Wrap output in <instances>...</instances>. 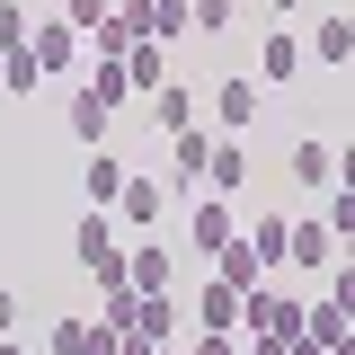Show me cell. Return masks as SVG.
Segmentation results:
<instances>
[{
  "label": "cell",
  "instance_id": "obj_33",
  "mask_svg": "<svg viewBox=\"0 0 355 355\" xmlns=\"http://www.w3.org/2000/svg\"><path fill=\"white\" fill-rule=\"evenodd\" d=\"M249 355H284V338H249Z\"/></svg>",
  "mask_w": 355,
  "mask_h": 355
},
{
  "label": "cell",
  "instance_id": "obj_26",
  "mask_svg": "<svg viewBox=\"0 0 355 355\" xmlns=\"http://www.w3.org/2000/svg\"><path fill=\"white\" fill-rule=\"evenodd\" d=\"M62 27H80V36H98V27H107V0H62Z\"/></svg>",
  "mask_w": 355,
  "mask_h": 355
},
{
  "label": "cell",
  "instance_id": "obj_30",
  "mask_svg": "<svg viewBox=\"0 0 355 355\" xmlns=\"http://www.w3.org/2000/svg\"><path fill=\"white\" fill-rule=\"evenodd\" d=\"M196 355H240V329H196Z\"/></svg>",
  "mask_w": 355,
  "mask_h": 355
},
{
  "label": "cell",
  "instance_id": "obj_23",
  "mask_svg": "<svg viewBox=\"0 0 355 355\" xmlns=\"http://www.w3.org/2000/svg\"><path fill=\"white\" fill-rule=\"evenodd\" d=\"M258 71H266V80H293V71H302V44H293V36H266L258 44Z\"/></svg>",
  "mask_w": 355,
  "mask_h": 355
},
{
  "label": "cell",
  "instance_id": "obj_21",
  "mask_svg": "<svg viewBox=\"0 0 355 355\" xmlns=\"http://www.w3.org/2000/svg\"><path fill=\"white\" fill-rule=\"evenodd\" d=\"M347 53H355V18H347V9H329V18H320V62L338 71Z\"/></svg>",
  "mask_w": 355,
  "mask_h": 355
},
{
  "label": "cell",
  "instance_id": "obj_9",
  "mask_svg": "<svg viewBox=\"0 0 355 355\" xmlns=\"http://www.w3.org/2000/svg\"><path fill=\"white\" fill-rule=\"evenodd\" d=\"M27 53H36V71H62V62L80 53V27H62V18H44V27H27Z\"/></svg>",
  "mask_w": 355,
  "mask_h": 355
},
{
  "label": "cell",
  "instance_id": "obj_17",
  "mask_svg": "<svg viewBox=\"0 0 355 355\" xmlns=\"http://www.w3.org/2000/svg\"><path fill=\"white\" fill-rule=\"evenodd\" d=\"M160 205H169V187H151V178H125V196H116L125 222H160Z\"/></svg>",
  "mask_w": 355,
  "mask_h": 355
},
{
  "label": "cell",
  "instance_id": "obj_12",
  "mask_svg": "<svg viewBox=\"0 0 355 355\" xmlns=\"http://www.w3.org/2000/svg\"><path fill=\"white\" fill-rule=\"evenodd\" d=\"M302 338H311L320 355H338V347H347V293H329L320 311H302Z\"/></svg>",
  "mask_w": 355,
  "mask_h": 355
},
{
  "label": "cell",
  "instance_id": "obj_25",
  "mask_svg": "<svg viewBox=\"0 0 355 355\" xmlns=\"http://www.w3.org/2000/svg\"><path fill=\"white\" fill-rule=\"evenodd\" d=\"M178 36H196L187 27V0H151V44H178Z\"/></svg>",
  "mask_w": 355,
  "mask_h": 355
},
{
  "label": "cell",
  "instance_id": "obj_13",
  "mask_svg": "<svg viewBox=\"0 0 355 355\" xmlns=\"http://www.w3.org/2000/svg\"><path fill=\"white\" fill-rule=\"evenodd\" d=\"M284 258H293V266L338 258V231H329V222H293V231H284Z\"/></svg>",
  "mask_w": 355,
  "mask_h": 355
},
{
  "label": "cell",
  "instance_id": "obj_36",
  "mask_svg": "<svg viewBox=\"0 0 355 355\" xmlns=\"http://www.w3.org/2000/svg\"><path fill=\"white\" fill-rule=\"evenodd\" d=\"M275 9H302V0H275Z\"/></svg>",
  "mask_w": 355,
  "mask_h": 355
},
{
  "label": "cell",
  "instance_id": "obj_24",
  "mask_svg": "<svg viewBox=\"0 0 355 355\" xmlns=\"http://www.w3.org/2000/svg\"><path fill=\"white\" fill-rule=\"evenodd\" d=\"M107 116H116V107H98V98H89V89H80V98H71V133H80L89 151H98V142H107Z\"/></svg>",
  "mask_w": 355,
  "mask_h": 355
},
{
  "label": "cell",
  "instance_id": "obj_35",
  "mask_svg": "<svg viewBox=\"0 0 355 355\" xmlns=\"http://www.w3.org/2000/svg\"><path fill=\"white\" fill-rule=\"evenodd\" d=\"M0 355H27V347H18V338H0Z\"/></svg>",
  "mask_w": 355,
  "mask_h": 355
},
{
  "label": "cell",
  "instance_id": "obj_20",
  "mask_svg": "<svg viewBox=\"0 0 355 355\" xmlns=\"http://www.w3.org/2000/svg\"><path fill=\"white\" fill-rule=\"evenodd\" d=\"M89 98H98V107H125L133 89H125V62H116V53H98V62H89Z\"/></svg>",
  "mask_w": 355,
  "mask_h": 355
},
{
  "label": "cell",
  "instance_id": "obj_22",
  "mask_svg": "<svg viewBox=\"0 0 355 355\" xmlns=\"http://www.w3.org/2000/svg\"><path fill=\"white\" fill-rule=\"evenodd\" d=\"M187 27H196V36H231L240 9H231V0H187Z\"/></svg>",
  "mask_w": 355,
  "mask_h": 355
},
{
  "label": "cell",
  "instance_id": "obj_32",
  "mask_svg": "<svg viewBox=\"0 0 355 355\" xmlns=\"http://www.w3.org/2000/svg\"><path fill=\"white\" fill-rule=\"evenodd\" d=\"M9 329H18V293L0 284V338H9Z\"/></svg>",
  "mask_w": 355,
  "mask_h": 355
},
{
  "label": "cell",
  "instance_id": "obj_5",
  "mask_svg": "<svg viewBox=\"0 0 355 355\" xmlns=\"http://www.w3.org/2000/svg\"><path fill=\"white\" fill-rule=\"evenodd\" d=\"M205 187H214V196H240V187H249V142H240V133H214V160H205Z\"/></svg>",
  "mask_w": 355,
  "mask_h": 355
},
{
  "label": "cell",
  "instance_id": "obj_27",
  "mask_svg": "<svg viewBox=\"0 0 355 355\" xmlns=\"http://www.w3.org/2000/svg\"><path fill=\"white\" fill-rule=\"evenodd\" d=\"M80 329L89 320H44V355H80Z\"/></svg>",
  "mask_w": 355,
  "mask_h": 355
},
{
  "label": "cell",
  "instance_id": "obj_28",
  "mask_svg": "<svg viewBox=\"0 0 355 355\" xmlns=\"http://www.w3.org/2000/svg\"><path fill=\"white\" fill-rule=\"evenodd\" d=\"M116 347H125V329H107V320H89V329H80V355H116Z\"/></svg>",
  "mask_w": 355,
  "mask_h": 355
},
{
  "label": "cell",
  "instance_id": "obj_14",
  "mask_svg": "<svg viewBox=\"0 0 355 355\" xmlns=\"http://www.w3.org/2000/svg\"><path fill=\"white\" fill-rule=\"evenodd\" d=\"M151 116H160V133H178V125H196L205 107H196V89H187V80H160V89H151Z\"/></svg>",
  "mask_w": 355,
  "mask_h": 355
},
{
  "label": "cell",
  "instance_id": "obj_31",
  "mask_svg": "<svg viewBox=\"0 0 355 355\" xmlns=\"http://www.w3.org/2000/svg\"><path fill=\"white\" fill-rule=\"evenodd\" d=\"M116 355H169V347H160V338H133V329H125V347H116Z\"/></svg>",
  "mask_w": 355,
  "mask_h": 355
},
{
  "label": "cell",
  "instance_id": "obj_16",
  "mask_svg": "<svg viewBox=\"0 0 355 355\" xmlns=\"http://www.w3.org/2000/svg\"><path fill=\"white\" fill-rule=\"evenodd\" d=\"M293 178H302V187H338V151H329V142H293Z\"/></svg>",
  "mask_w": 355,
  "mask_h": 355
},
{
  "label": "cell",
  "instance_id": "obj_2",
  "mask_svg": "<svg viewBox=\"0 0 355 355\" xmlns=\"http://www.w3.org/2000/svg\"><path fill=\"white\" fill-rule=\"evenodd\" d=\"M71 249H80V275H98L107 293L125 284V249L107 240V214H80V231H71Z\"/></svg>",
  "mask_w": 355,
  "mask_h": 355
},
{
  "label": "cell",
  "instance_id": "obj_4",
  "mask_svg": "<svg viewBox=\"0 0 355 355\" xmlns=\"http://www.w3.org/2000/svg\"><path fill=\"white\" fill-rule=\"evenodd\" d=\"M125 284L133 293H178V249H125Z\"/></svg>",
  "mask_w": 355,
  "mask_h": 355
},
{
  "label": "cell",
  "instance_id": "obj_34",
  "mask_svg": "<svg viewBox=\"0 0 355 355\" xmlns=\"http://www.w3.org/2000/svg\"><path fill=\"white\" fill-rule=\"evenodd\" d=\"M284 355H320V347H311V338H284Z\"/></svg>",
  "mask_w": 355,
  "mask_h": 355
},
{
  "label": "cell",
  "instance_id": "obj_6",
  "mask_svg": "<svg viewBox=\"0 0 355 355\" xmlns=\"http://www.w3.org/2000/svg\"><path fill=\"white\" fill-rule=\"evenodd\" d=\"M187 320H196V329H240V293H231V284H196V293H187Z\"/></svg>",
  "mask_w": 355,
  "mask_h": 355
},
{
  "label": "cell",
  "instance_id": "obj_19",
  "mask_svg": "<svg viewBox=\"0 0 355 355\" xmlns=\"http://www.w3.org/2000/svg\"><path fill=\"white\" fill-rule=\"evenodd\" d=\"M36 80H44V71H36V53H27V44H9V53H0V98H27Z\"/></svg>",
  "mask_w": 355,
  "mask_h": 355
},
{
  "label": "cell",
  "instance_id": "obj_15",
  "mask_svg": "<svg viewBox=\"0 0 355 355\" xmlns=\"http://www.w3.org/2000/svg\"><path fill=\"white\" fill-rule=\"evenodd\" d=\"M169 142H178V196H187V178H205V160H214V133H205V125H178Z\"/></svg>",
  "mask_w": 355,
  "mask_h": 355
},
{
  "label": "cell",
  "instance_id": "obj_10",
  "mask_svg": "<svg viewBox=\"0 0 355 355\" xmlns=\"http://www.w3.org/2000/svg\"><path fill=\"white\" fill-rule=\"evenodd\" d=\"M231 231H240V222H231L222 196H196V205H187V240H196V249H222Z\"/></svg>",
  "mask_w": 355,
  "mask_h": 355
},
{
  "label": "cell",
  "instance_id": "obj_11",
  "mask_svg": "<svg viewBox=\"0 0 355 355\" xmlns=\"http://www.w3.org/2000/svg\"><path fill=\"white\" fill-rule=\"evenodd\" d=\"M125 329H133V338H160V347H169V329H178V293H133Z\"/></svg>",
  "mask_w": 355,
  "mask_h": 355
},
{
  "label": "cell",
  "instance_id": "obj_1",
  "mask_svg": "<svg viewBox=\"0 0 355 355\" xmlns=\"http://www.w3.org/2000/svg\"><path fill=\"white\" fill-rule=\"evenodd\" d=\"M240 329H249V338H302V302L249 284V293H240Z\"/></svg>",
  "mask_w": 355,
  "mask_h": 355
},
{
  "label": "cell",
  "instance_id": "obj_7",
  "mask_svg": "<svg viewBox=\"0 0 355 355\" xmlns=\"http://www.w3.org/2000/svg\"><path fill=\"white\" fill-rule=\"evenodd\" d=\"M125 160H116V151H107V142H98V160H89L80 169V187H89V214H107V205H116V196H125Z\"/></svg>",
  "mask_w": 355,
  "mask_h": 355
},
{
  "label": "cell",
  "instance_id": "obj_18",
  "mask_svg": "<svg viewBox=\"0 0 355 355\" xmlns=\"http://www.w3.org/2000/svg\"><path fill=\"white\" fill-rule=\"evenodd\" d=\"M284 231H293L284 214H258L249 231H240V240H249V258H258V266H275V258H284Z\"/></svg>",
  "mask_w": 355,
  "mask_h": 355
},
{
  "label": "cell",
  "instance_id": "obj_3",
  "mask_svg": "<svg viewBox=\"0 0 355 355\" xmlns=\"http://www.w3.org/2000/svg\"><path fill=\"white\" fill-rule=\"evenodd\" d=\"M258 107H266V98H258V80H249V71L214 89V125H222V133H240V142H249V125H258Z\"/></svg>",
  "mask_w": 355,
  "mask_h": 355
},
{
  "label": "cell",
  "instance_id": "obj_8",
  "mask_svg": "<svg viewBox=\"0 0 355 355\" xmlns=\"http://www.w3.org/2000/svg\"><path fill=\"white\" fill-rule=\"evenodd\" d=\"M116 62H125V89H133V98H151V89L169 80V44H151V36L133 44V53H116Z\"/></svg>",
  "mask_w": 355,
  "mask_h": 355
},
{
  "label": "cell",
  "instance_id": "obj_29",
  "mask_svg": "<svg viewBox=\"0 0 355 355\" xmlns=\"http://www.w3.org/2000/svg\"><path fill=\"white\" fill-rule=\"evenodd\" d=\"M9 44H27V9H18V0H0V53H9Z\"/></svg>",
  "mask_w": 355,
  "mask_h": 355
}]
</instances>
